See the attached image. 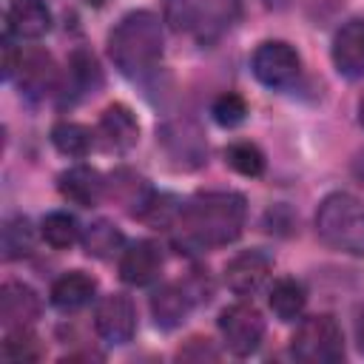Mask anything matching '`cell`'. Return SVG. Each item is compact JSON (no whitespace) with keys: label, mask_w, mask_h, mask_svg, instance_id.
Masks as SVG:
<instances>
[{"label":"cell","mask_w":364,"mask_h":364,"mask_svg":"<svg viewBox=\"0 0 364 364\" xmlns=\"http://www.w3.org/2000/svg\"><path fill=\"white\" fill-rule=\"evenodd\" d=\"M245 196L233 191H208L193 196L182 210V233L199 247H219L233 242L245 228Z\"/></svg>","instance_id":"1"},{"label":"cell","mask_w":364,"mask_h":364,"mask_svg":"<svg viewBox=\"0 0 364 364\" xmlns=\"http://www.w3.org/2000/svg\"><path fill=\"white\" fill-rule=\"evenodd\" d=\"M108 54L122 74H128V77L148 74L162 57V23H159V17L151 11L125 14L108 37Z\"/></svg>","instance_id":"2"},{"label":"cell","mask_w":364,"mask_h":364,"mask_svg":"<svg viewBox=\"0 0 364 364\" xmlns=\"http://www.w3.org/2000/svg\"><path fill=\"white\" fill-rule=\"evenodd\" d=\"M316 233L333 250L364 256V205L350 193H330L316 210Z\"/></svg>","instance_id":"3"},{"label":"cell","mask_w":364,"mask_h":364,"mask_svg":"<svg viewBox=\"0 0 364 364\" xmlns=\"http://www.w3.org/2000/svg\"><path fill=\"white\" fill-rule=\"evenodd\" d=\"M242 3L239 0H168L165 3V20L182 31L191 34L199 43H210L222 37L239 17Z\"/></svg>","instance_id":"4"},{"label":"cell","mask_w":364,"mask_h":364,"mask_svg":"<svg viewBox=\"0 0 364 364\" xmlns=\"http://www.w3.org/2000/svg\"><path fill=\"white\" fill-rule=\"evenodd\" d=\"M290 350L304 364H336L344 358V336L333 316H310L293 333Z\"/></svg>","instance_id":"5"},{"label":"cell","mask_w":364,"mask_h":364,"mask_svg":"<svg viewBox=\"0 0 364 364\" xmlns=\"http://www.w3.org/2000/svg\"><path fill=\"white\" fill-rule=\"evenodd\" d=\"M219 333L233 355H250L264 338V318L250 304H230L219 313Z\"/></svg>","instance_id":"6"},{"label":"cell","mask_w":364,"mask_h":364,"mask_svg":"<svg viewBox=\"0 0 364 364\" xmlns=\"http://www.w3.org/2000/svg\"><path fill=\"white\" fill-rule=\"evenodd\" d=\"M301 60L284 40H267L253 51V74L267 88H287L299 77Z\"/></svg>","instance_id":"7"},{"label":"cell","mask_w":364,"mask_h":364,"mask_svg":"<svg viewBox=\"0 0 364 364\" xmlns=\"http://www.w3.org/2000/svg\"><path fill=\"white\" fill-rule=\"evenodd\" d=\"M94 327L111 344L131 341V336L136 330V310H134L131 299L122 293H111V296L100 299L97 313H94Z\"/></svg>","instance_id":"8"},{"label":"cell","mask_w":364,"mask_h":364,"mask_svg":"<svg viewBox=\"0 0 364 364\" xmlns=\"http://www.w3.org/2000/svg\"><path fill=\"white\" fill-rule=\"evenodd\" d=\"M267 276H270V259L262 250H245L225 264V284L239 296L256 293L267 282Z\"/></svg>","instance_id":"9"},{"label":"cell","mask_w":364,"mask_h":364,"mask_svg":"<svg viewBox=\"0 0 364 364\" xmlns=\"http://www.w3.org/2000/svg\"><path fill=\"white\" fill-rule=\"evenodd\" d=\"M333 63L350 80L364 77V20L361 17L344 23L338 28V34L333 40Z\"/></svg>","instance_id":"10"},{"label":"cell","mask_w":364,"mask_h":364,"mask_svg":"<svg viewBox=\"0 0 364 364\" xmlns=\"http://www.w3.org/2000/svg\"><path fill=\"white\" fill-rule=\"evenodd\" d=\"M40 316V296L23 282H6L0 287V321L11 327H28Z\"/></svg>","instance_id":"11"},{"label":"cell","mask_w":364,"mask_h":364,"mask_svg":"<svg viewBox=\"0 0 364 364\" xmlns=\"http://www.w3.org/2000/svg\"><path fill=\"white\" fill-rule=\"evenodd\" d=\"M162 270V250L154 242H134L119 259V276L128 284H151Z\"/></svg>","instance_id":"12"},{"label":"cell","mask_w":364,"mask_h":364,"mask_svg":"<svg viewBox=\"0 0 364 364\" xmlns=\"http://www.w3.org/2000/svg\"><path fill=\"white\" fill-rule=\"evenodd\" d=\"M9 31L23 40H37L51 28V11L43 0H14L6 14Z\"/></svg>","instance_id":"13"},{"label":"cell","mask_w":364,"mask_h":364,"mask_svg":"<svg viewBox=\"0 0 364 364\" xmlns=\"http://www.w3.org/2000/svg\"><path fill=\"white\" fill-rule=\"evenodd\" d=\"M100 136L105 139L108 148L114 151H128L131 145H136V136H139V125L131 114L128 105H108L100 117Z\"/></svg>","instance_id":"14"},{"label":"cell","mask_w":364,"mask_h":364,"mask_svg":"<svg viewBox=\"0 0 364 364\" xmlns=\"http://www.w3.org/2000/svg\"><path fill=\"white\" fill-rule=\"evenodd\" d=\"M102 188H105V182H102V176L94 168L74 165V168H68V171L60 173V193L68 202L80 205V208L97 205L100 196H102Z\"/></svg>","instance_id":"15"},{"label":"cell","mask_w":364,"mask_h":364,"mask_svg":"<svg viewBox=\"0 0 364 364\" xmlns=\"http://www.w3.org/2000/svg\"><path fill=\"white\" fill-rule=\"evenodd\" d=\"M20 85L26 94H34V97H43L51 91L54 80H57V68H54V60L51 54L40 51V48H28L26 54H20Z\"/></svg>","instance_id":"16"},{"label":"cell","mask_w":364,"mask_h":364,"mask_svg":"<svg viewBox=\"0 0 364 364\" xmlns=\"http://www.w3.org/2000/svg\"><path fill=\"white\" fill-rule=\"evenodd\" d=\"M94 290H97V282L88 273L71 270V273L60 276L51 284V304L57 310H65V313L68 310H80L94 299Z\"/></svg>","instance_id":"17"},{"label":"cell","mask_w":364,"mask_h":364,"mask_svg":"<svg viewBox=\"0 0 364 364\" xmlns=\"http://www.w3.org/2000/svg\"><path fill=\"white\" fill-rule=\"evenodd\" d=\"M151 313H154V321L162 327V330H173L179 327L188 313H191V299L182 287L176 284H165L159 287L154 296H151Z\"/></svg>","instance_id":"18"},{"label":"cell","mask_w":364,"mask_h":364,"mask_svg":"<svg viewBox=\"0 0 364 364\" xmlns=\"http://www.w3.org/2000/svg\"><path fill=\"white\" fill-rule=\"evenodd\" d=\"M267 301H270V310L276 313V318L293 321V318L301 316L307 296H304V287H301L296 279H279V282L273 284Z\"/></svg>","instance_id":"19"},{"label":"cell","mask_w":364,"mask_h":364,"mask_svg":"<svg viewBox=\"0 0 364 364\" xmlns=\"http://www.w3.org/2000/svg\"><path fill=\"white\" fill-rule=\"evenodd\" d=\"M51 142H54V148L60 154L74 156V159H82L91 151V145H94L91 131L85 125H80V122H60V125H54L51 128Z\"/></svg>","instance_id":"20"},{"label":"cell","mask_w":364,"mask_h":364,"mask_svg":"<svg viewBox=\"0 0 364 364\" xmlns=\"http://www.w3.org/2000/svg\"><path fill=\"white\" fill-rule=\"evenodd\" d=\"M3 358L14 364H28L43 358V344L28 327H11L3 338Z\"/></svg>","instance_id":"21"},{"label":"cell","mask_w":364,"mask_h":364,"mask_svg":"<svg viewBox=\"0 0 364 364\" xmlns=\"http://www.w3.org/2000/svg\"><path fill=\"white\" fill-rule=\"evenodd\" d=\"M31 247H34L31 222L26 216H11L3 225V259H9V262L23 259V256L31 253Z\"/></svg>","instance_id":"22"},{"label":"cell","mask_w":364,"mask_h":364,"mask_svg":"<svg viewBox=\"0 0 364 364\" xmlns=\"http://www.w3.org/2000/svg\"><path fill=\"white\" fill-rule=\"evenodd\" d=\"M82 245H85V253H88V256L108 259V256H114V253L122 247V233H119L111 222L100 219V222H94V225L85 230Z\"/></svg>","instance_id":"23"},{"label":"cell","mask_w":364,"mask_h":364,"mask_svg":"<svg viewBox=\"0 0 364 364\" xmlns=\"http://www.w3.org/2000/svg\"><path fill=\"white\" fill-rule=\"evenodd\" d=\"M40 233H43V239H46L51 247L63 250V247H71V245L80 239V225H77L74 216L57 210V213H48V216L43 219Z\"/></svg>","instance_id":"24"},{"label":"cell","mask_w":364,"mask_h":364,"mask_svg":"<svg viewBox=\"0 0 364 364\" xmlns=\"http://www.w3.org/2000/svg\"><path fill=\"white\" fill-rule=\"evenodd\" d=\"M228 165L242 176H259L264 171V154L253 142H233L225 151Z\"/></svg>","instance_id":"25"},{"label":"cell","mask_w":364,"mask_h":364,"mask_svg":"<svg viewBox=\"0 0 364 364\" xmlns=\"http://www.w3.org/2000/svg\"><path fill=\"white\" fill-rule=\"evenodd\" d=\"M210 114H213V119H216L222 128H236V125L245 122V117H247V102H245L239 94L228 91V94H219V97L213 100Z\"/></svg>","instance_id":"26"},{"label":"cell","mask_w":364,"mask_h":364,"mask_svg":"<svg viewBox=\"0 0 364 364\" xmlns=\"http://www.w3.org/2000/svg\"><path fill=\"white\" fill-rule=\"evenodd\" d=\"M71 77L77 80L80 88H91V82L97 85V82H100L97 60H94L88 51H77V54L71 57Z\"/></svg>","instance_id":"27"},{"label":"cell","mask_w":364,"mask_h":364,"mask_svg":"<svg viewBox=\"0 0 364 364\" xmlns=\"http://www.w3.org/2000/svg\"><path fill=\"white\" fill-rule=\"evenodd\" d=\"M17 65H20V57L14 54V46H11L9 40H3V74L11 77Z\"/></svg>","instance_id":"28"},{"label":"cell","mask_w":364,"mask_h":364,"mask_svg":"<svg viewBox=\"0 0 364 364\" xmlns=\"http://www.w3.org/2000/svg\"><path fill=\"white\" fill-rule=\"evenodd\" d=\"M355 341H358V350L364 353V313H361L358 321H355Z\"/></svg>","instance_id":"29"},{"label":"cell","mask_w":364,"mask_h":364,"mask_svg":"<svg viewBox=\"0 0 364 364\" xmlns=\"http://www.w3.org/2000/svg\"><path fill=\"white\" fill-rule=\"evenodd\" d=\"M358 119H361V125H364V97H361V102H358Z\"/></svg>","instance_id":"30"},{"label":"cell","mask_w":364,"mask_h":364,"mask_svg":"<svg viewBox=\"0 0 364 364\" xmlns=\"http://www.w3.org/2000/svg\"><path fill=\"white\" fill-rule=\"evenodd\" d=\"M88 3H91V6H102L105 0H88Z\"/></svg>","instance_id":"31"}]
</instances>
